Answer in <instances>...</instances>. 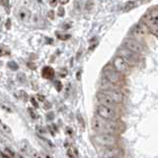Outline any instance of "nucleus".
Returning a JSON list of instances; mask_svg holds the SVG:
<instances>
[{"instance_id": "f257e3e1", "label": "nucleus", "mask_w": 158, "mask_h": 158, "mask_svg": "<svg viewBox=\"0 0 158 158\" xmlns=\"http://www.w3.org/2000/svg\"><path fill=\"white\" fill-rule=\"evenodd\" d=\"M91 127L94 131L97 133H112L116 135V132L120 130V125L116 123V121H107L101 118L95 117L91 122Z\"/></svg>"}, {"instance_id": "f03ea898", "label": "nucleus", "mask_w": 158, "mask_h": 158, "mask_svg": "<svg viewBox=\"0 0 158 158\" xmlns=\"http://www.w3.org/2000/svg\"><path fill=\"white\" fill-rule=\"evenodd\" d=\"M93 140L95 141L98 145L102 147H111V146H118V138L116 135L112 133H96L93 136Z\"/></svg>"}, {"instance_id": "7ed1b4c3", "label": "nucleus", "mask_w": 158, "mask_h": 158, "mask_svg": "<svg viewBox=\"0 0 158 158\" xmlns=\"http://www.w3.org/2000/svg\"><path fill=\"white\" fill-rule=\"evenodd\" d=\"M96 115L98 118L107 121H116L118 117V113L116 107H109L98 105L96 107Z\"/></svg>"}, {"instance_id": "20e7f679", "label": "nucleus", "mask_w": 158, "mask_h": 158, "mask_svg": "<svg viewBox=\"0 0 158 158\" xmlns=\"http://www.w3.org/2000/svg\"><path fill=\"white\" fill-rule=\"evenodd\" d=\"M125 152L120 146H111L105 147L99 153L100 158H114V157H123Z\"/></svg>"}, {"instance_id": "39448f33", "label": "nucleus", "mask_w": 158, "mask_h": 158, "mask_svg": "<svg viewBox=\"0 0 158 158\" xmlns=\"http://www.w3.org/2000/svg\"><path fill=\"white\" fill-rule=\"evenodd\" d=\"M118 56L122 57L123 60L127 62V65H135V64H136L138 62V59H139L137 54L130 52L128 49H127L125 48H122L118 49Z\"/></svg>"}, {"instance_id": "423d86ee", "label": "nucleus", "mask_w": 158, "mask_h": 158, "mask_svg": "<svg viewBox=\"0 0 158 158\" xmlns=\"http://www.w3.org/2000/svg\"><path fill=\"white\" fill-rule=\"evenodd\" d=\"M103 78L106 79L108 82H110L111 84H116L120 83L122 80L121 73L117 72L113 67H106L103 70Z\"/></svg>"}, {"instance_id": "0eeeda50", "label": "nucleus", "mask_w": 158, "mask_h": 158, "mask_svg": "<svg viewBox=\"0 0 158 158\" xmlns=\"http://www.w3.org/2000/svg\"><path fill=\"white\" fill-rule=\"evenodd\" d=\"M123 48L135 54H140L144 52L143 44H140L138 41H136V40H132V39L126 40V41L123 42Z\"/></svg>"}, {"instance_id": "6e6552de", "label": "nucleus", "mask_w": 158, "mask_h": 158, "mask_svg": "<svg viewBox=\"0 0 158 158\" xmlns=\"http://www.w3.org/2000/svg\"><path fill=\"white\" fill-rule=\"evenodd\" d=\"M145 23L148 27H150L151 30H153L155 35L157 32V24H158V12H157V8H154L150 10L145 15Z\"/></svg>"}, {"instance_id": "1a4fd4ad", "label": "nucleus", "mask_w": 158, "mask_h": 158, "mask_svg": "<svg viewBox=\"0 0 158 158\" xmlns=\"http://www.w3.org/2000/svg\"><path fill=\"white\" fill-rule=\"evenodd\" d=\"M97 101L99 102L100 105L103 106H109V107H116L117 104L114 102V100L111 98V96L105 91H100L97 93L96 95Z\"/></svg>"}, {"instance_id": "9d476101", "label": "nucleus", "mask_w": 158, "mask_h": 158, "mask_svg": "<svg viewBox=\"0 0 158 158\" xmlns=\"http://www.w3.org/2000/svg\"><path fill=\"white\" fill-rule=\"evenodd\" d=\"M113 68L118 73H125L127 71L128 65L122 57L117 56L115 58L113 59Z\"/></svg>"}, {"instance_id": "9b49d317", "label": "nucleus", "mask_w": 158, "mask_h": 158, "mask_svg": "<svg viewBox=\"0 0 158 158\" xmlns=\"http://www.w3.org/2000/svg\"><path fill=\"white\" fill-rule=\"evenodd\" d=\"M106 93H108L109 95L111 96V98L114 100L116 104H121L123 103V99H125V95H123V93L120 90V89H112V90H108V91H105Z\"/></svg>"}, {"instance_id": "f8f14e48", "label": "nucleus", "mask_w": 158, "mask_h": 158, "mask_svg": "<svg viewBox=\"0 0 158 158\" xmlns=\"http://www.w3.org/2000/svg\"><path fill=\"white\" fill-rule=\"evenodd\" d=\"M131 35L135 38H142L145 36L146 34V28L141 24H136L131 29Z\"/></svg>"}, {"instance_id": "ddd939ff", "label": "nucleus", "mask_w": 158, "mask_h": 158, "mask_svg": "<svg viewBox=\"0 0 158 158\" xmlns=\"http://www.w3.org/2000/svg\"><path fill=\"white\" fill-rule=\"evenodd\" d=\"M18 17L20 18V20L23 22H28L30 19H31V13L28 9L26 8H23L19 11L18 13Z\"/></svg>"}, {"instance_id": "4468645a", "label": "nucleus", "mask_w": 158, "mask_h": 158, "mask_svg": "<svg viewBox=\"0 0 158 158\" xmlns=\"http://www.w3.org/2000/svg\"><path fill=\"white\" fill-rule=\"evenodd\" d=\"M135 7V2H133V1H128L127 3H126V4L123 6V11H130V10L133 9Z\"/></svg>"}, {"instance_id": "2eb2a0df", "label": "nucleus", "mask_w": 158, "mask_h": 158, "mask_svg": "<svg viewBox=\"0 0 158 158\" xmlns=\"http://www.w3.org/2000/svg\"><path fill=\"white\" fill-rule=\"evenodd\" d=\"M77 120H78V123H79V125H81L82 130H84V127H85V123H84L82 116L81 115H77Z\"/></svg>"}, {"instance_id": "dca6fc26", "label": "nucleus", "mask_w": 158, "mask_h": 158, "mask_svg": "<svg viewBox=\"0 0 158 158\" xmlns=\"http://www.w3.org/2000/svg\"><path fill=\"white\" fill-rule=\"evenodd\" d=\"M0 126H1V127H3V131H5L6 132H10V128H9L6 125H5L4 123H2L1 121H0Z\"/></svg>"}, {"instance_id": "f3484780", "label": "nucleus", "mask_w": 158, "mask_h": 158, "mask_svg": "<svg viewBox=\"0 0 158 158\" xmlns=\"http://www.w3.org/2000/svg\"><path fill=\"white\" fill-rule=\"evenodd\" d=\"M57 3V0H49V4L52 5V6H56Z\"/></svg>"}, {"instance_id": "a211bd4d", "label": "nucleus", "mask_w": 158, "mask_h": 158, "mask_svg": "<svg viewBox=\"0 0 158 158\" xmlns=\"http://www.w3.org/2000/svg\"><path fill=\"white\" fill-rule=\"evenodd\" d=\"M0 157H2V158H10L8 155L4 154V153H3V152H1V151H0Z\"/></svg>"}, {"instance_id": "6ab92c4d", "label": "nucleus", "mask_w": 158, "mask_h": 158, "mask_svg": "<svg viewBox=\"0 0 158 158\" xmlns=\"http://www.w3.org/2000/svg\"><path fill=\"white\" fill-rule=\"evenodd\" d=\"M33 156H34L35 158H42L41 156H40V155L38 154V153H37L36 151H35V152H33Z\"/></svg>"}, {"instance_id": "aec40b11", "label": "nucleus", "mask_w": 158, "mask_h": 158, "mask_svg": "<svg viewBox=\"0 0 158 158\" xmlns=\"http://www.w3.org/2000/svg\"><path fill=\"white\" fill-rule=\"evenodd\" d=\"M64 13V10L60 7V8H59V12H58V14H59V16H61V15Z\"/></svg>"}, {"instance_id": "412c9836", "label": "nucleus", "mask_w": 158, "mask_h": 158, "mask_svg": "<svg viewBox=\"0 0 158 158\" xmlns=\"http://www.w3.org/2000/svg\"><path fill=\"white\" fill-rule=\"evenodd\" d=\"M59 2H60L61 4H65L68 2V0H59Z\"/></svg>"}, {"instance_id": "4be33fe9", "label": "nucleus", "mask_w": 158, "mask_h": 158, "mask_svg": "<svg viewBox=\"0 0 158 158\" xmlns=\"http://www.w3.org/2000/svg\"><path fill=\"white\" fill-rule=\"evenodd\" d=\"M46 158H52V157H51L49 155H46Z\"/></svg>"}, {"instance_id": "5701e85b", "label": "nucleus", "mask_w": 158, "mask_h": 158, "mask_svg": "<svg viewBox=\"0 0 158 158\" xmlns=\"http://www.w3.org/2000/svg\"><path fill=\"white\" fill-rule=\"evenodd\" d=\"M114 158H123V157H114Z\"/></svg>"}]
</instances>
